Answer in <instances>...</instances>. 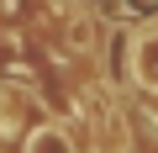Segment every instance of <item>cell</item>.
Segmentation results:
<instances>
[{"label": "cell", "instance_id": "6da1fadb", "mask_svg": "<svg viewBox=\"0 0 158 153\" xmlns=\"http://www.w3.org/2000/svg\"><path fill=\"white\" fill-rule=\"evenodd\" d=\"M27 153H74V142H69V132L63 127H32L27 132Z\"/></svg>", "mask_w": 158, "mask_h": 153}, {"label": "cell", "instance_id": "7a4b0ae2", "mask_svg": "<svg viewBox=\"0 0 158 153\" xmlns=\"http://www.w3.org/2000/svg\"><path fill=\"white\" fill-rule=\"evenodd\" d=\"M69 42H74L79 53H85V48H95V27H90V21H79V16H74V21H69Z\"/></svg>", "mask_w": 158, "mask_h": 153}]
</instances>
